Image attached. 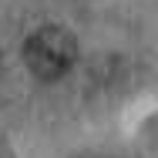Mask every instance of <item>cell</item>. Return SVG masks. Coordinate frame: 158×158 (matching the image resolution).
I'll return each instance as SVG.
<instances>
[{
    "label": "cell",
    "mask_w": 158,
    "mask_h": 158,
    "mask_svg": "<svg viewBox=\"0 0 158 158\" xmlns=\"http://www.w3.org/2000/svg\"><path fill=\"white\" fill-rule=\"evenodd\" d=\"M77 57V40L74 34L64 27H40L27 37L24 44V61L40 81H54L71 71V64Z\"/></svg>",
    "instance_id": "6da1fadb"
}]
</instances>
